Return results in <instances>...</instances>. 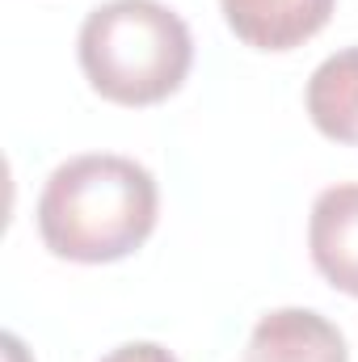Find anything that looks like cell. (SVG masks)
Here are the masks:
<instances>
[{
    "label": "cell",
    "mask_w": 358,
    "mask_h": 362,
    "mask_svg": "<svg viewBox=\"0 0 358 362\" xmlns=\"http://www.w3.org/2000/svg\"><path fill=\"white\" fill-rule=\"evenodd\" d=\"M156 177L118 152H85L64 160L38 194L42 245L81 266H110L144 249L156 232Z\"/></svg>",
    "instance_id": "cell-1"
},
{
    "label": "cell",
    "mask_w": 358,
    "mask_h": 362,
    "mask_svg": "<svg viewBox=\"0 0 358 362\" xmlns=\"http://www.w3.org/2000/svg\"><path fill=\"white\" fill-rule=\"evenodd\" d=\"M81 72L114 105H156L185 85L194 38L161 0H105L81 21Z\"/></svg>",
    "instance_id": "cell-2"
},
{
    "label": "cell",
    "mask_w": 358,
    "mask_h": 362,
    "mask_svg": "<svg viewBox=\"0 0 358 362\" xmlns=\"http://www.w3.org/2000/svg\"><path fill=\"white\" fill-rule=\"evenodd\" d=\"M308 253L333 291L358 299V181L316 194L308 215Z\"/></svg>",
    "instance_id": "cell-3"
},
{
    "label": "cell",
    "mask_w": 358,
    "mask_h": 362,
    "mask_svg": "<svg viewBox=\"0 0 358 362\" xmlns=\"http://www.w3.org/2000/svg\"><path fill=\"white\" fill-rule=\"evenodd\" d=\"M241 362H350V346L329 316L312 308H274L253 325Z\"/></svg>",
    "instance_id": "cell-4"
},
{
    "label": "cell",
    "mask_w": 358,
    "mask_h": 362,
    "mask_svg": "<svg viewBox=\"0 0 358 362\" xmlns=\"http://www.w3.org/2000/svg\"><path fill=\"white\" fill-rule=\"evenodd\" d=\"M228 30L253 51H295L316 38L337 0H219Z\"/></svg>",
    "instance_id": "cell-5"
},
{
    "label": "cell",
    "mask_w": 358,
    "mask_h": 362,
    "mask_svg": "<svg viewBox=\"0 0 358 362\" xmlns=\"http://www.w3.org/2000/svg\"><path fill=\"white\" fill-rule=\"evenodd\" d=\"M304 110L325 139L358 148V47H342L316 64L304 89Z\"/></svg>",
    "instance_id": "cell-6"
},
{
    "label": "cell",
    "mask_w": 358,
    "mask_h": 362,
    "mask_svg": "<svg viewBox=\"0 0 358 362\" xmlns=\"http://www.w3.org/2000/svg\"><path fill=\"white\" fill-rule=\"evenodd\" d=\"M101 362H178V354L165 350L161 341H127V346H114Z\"/></svg>",
    "instance_id": "cell-7"
}]
</instances>
